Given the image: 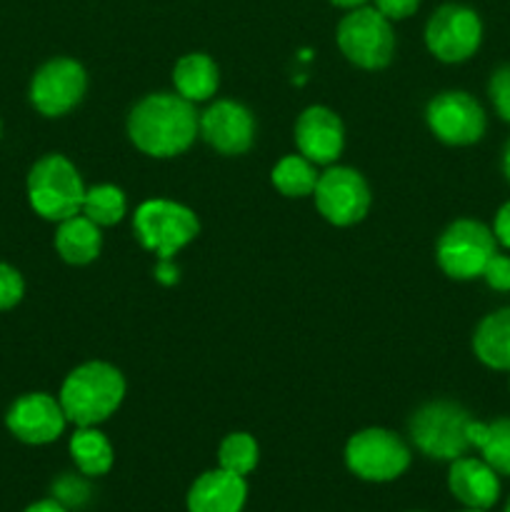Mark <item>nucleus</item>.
<instances>
[{"mask_svg": "<svg viewBox=\"0 0 510 512\" xmlns=\"http://www.w3.org/2000/svg\"><path fill=\"white\" fill-rule=\"evenodd\" d=\"M135 235L140 245L160 260H173L178 250H183L198 235L200 223L195 213L175 200L155 198L145 200L133 218Z\"/></svg>", "mask_w": 510, "mask_h": 512, "instance_id": "39448f33", "label": "nucleus"}, {"mask_svg": "<svg viewBox=\"0 0 510 512\" xmlns=\"http://www.w3.org/2000/svg\"><path fill=\"white\" fill-rule=\"evenodd\" d=\"M483 23L475 10L448 3L430 15L425 25V45L443 63H463L478 50Z\"/></svg>", "mask_w": 510, "mask_h": 512, "instance_id": "9b49d317", "label": "nucleus"}, {"mask_svg": "<svg viewBox=\"0 0 510 512\" xmlns=\"http://www.w3.org/2000/svg\"><path fill=\"white\" fill-rule=\"evenodd\" d=\"M200 135L218 153L240 155L253 145V115L235 100H215L200 115Z\"/></svg>", "mask_w": 510, "mask_h": 512, "instance_id": "4468645a", "label": "nucleus"}, {"mask_svg": "<svg viewBox=\"0 0 510 512\" xmlns=\"http://www.w3.org/2000/svg\"><path fill=\"white\" fill-rule=\"evenodd\" d=\"M295 145L315 165H330L340 158L345 130L338 115L325 105H310L295 123Z\"/></svg>", "mask_w": 510, "mask_h": 512, "instance_id": "2eb2a0df", "label": "nucleus"}, {"mask_svg": "<svg viewBox=\"0 0 510 512\" xmlns=\"http://www.w3.org/2000/svg\"><path fill=\"white\" fill-rule=\"evenodd\" d=\"M125 398V378L115 365L90 360L70 370L60 385V408L75 428H95L120 408Z\"/></svg>", "mask_w": 510, "mask_h": 512, "instance_id": "f03ea898", "label": "nucleus"}, {"mask_svg": "<svg viewBox=\"0 0 510 512\" xmlns=\"http://www.w3.org/2000/svg\"><path fill=\"white\" fill-rule=\"evenodd\" d=\"M200 133L195 105L178 93L145 95L128 115V135L135 148L153 158L185 153Z\"/></svg>", "mask_w": 510, "mask_h": 512, "instance_id": "f257e3e1", "label": "nucleus"}, {"mask_svg": "<svg viewBox=\"0 0 510 512\" xmlns=\"http://www.w3.org/2000/svg\"><path fill=\"white\" fill-rule=\"evenodd\" d=\"M503 170H505V178H508L510 183V140L508 145H505V153H503Z\"/></svg>", "mask_w": 510, "mask_h": 512, "instance_id": "f704fd0d", "label": "nucleus"}, {"mask_svg": "<svg viewBox=\"0 0 510 512\" xmlns=\"http://www.w3.org/2000/svg\"><path fill=\"white\" fill-rule=\"evenodd\" d=\"M155 275H158L160 283H175L178 280V268L175 265H170V260H160L158 268H155Z\"/></svg>", "mask_w": 510, "mask_h": 512, "instance_id": "2f4dec72", "label": "nucleus"}, {"mask_svg": "<svg viewBox=\"0 0 510 512\" xmlns=\"http://www.w3.org/2000/svg\"><path fill=\"white\" fill-rule=\"evenodd\" d=\"M345 465L368 483H390L410 465V450L403 440L385 428H365L345 445Z\"/></svg>", "mask_w": 510, "mask_h": 512, "instance_id": "6e6552de", "label": "nucleus"}, {"mask_svg": "<svg viewBox=\"0 0 510 512\" xmlns=\"http://www.w3.org/2000/svg\"><path fill=\"white\" fill-rule=\"evenodd\" d=\"M420 0H375V8L388 20H403L418 10Z\"/></svg>", "mask_w": 510, "mask_h": 512, "instance_id": "c756f323", "label": "nucleus"}, {"mask_svg": "<svg viewBox=\"0 0 510 512\" xmlns=\"http://www.w3.org/2000/svg\"><path fill=\"white\" fill-rule=\"evenodd\" d=\"M483 278H485V283H488L493 290L508 293V290H510V258H508V255L495 253L493 258L488 260V265H485Z\"/></svg>", "mask_w": 510, "mask_h": 512, "instance_id": "c85d7f7f", "label": "nucleus"}, {"mask_svg": "<svg viewBox=\"0 0 510 512\" xmlns=\"http://www.w3.org/2000/svg\"><path fill=\"white\" fill-rule=\"evenodd\" d=\"M470 445L480 450L485 463L498 475L510 478V418H498L493 423L473 420L468 428Z\"/></svg>", "mask_w": 510, "mask_h": 512, "instance_id": "412c9836", "label": "nucleus"}, {"mask_svg": "<svg viewBox=\"0 0 510 512\" xmlns=\"http://www.w3.org/2000/svg\"><path fill=\"white\" fill-rule=\"evenodd\" d=\"M65 418L60 400L48 393H25L5 413L10 435L25 445H48L63 435Z\"/></svg>", "mask_w": 510, "mask_h": 512, "instance_id": "ddd939ff", "label": "nucleus"}, {"mask_svg": "<svg viewBox=\"0 0 510 512\" xmlns=\"http://www.w3.org/2000/svg\"><path fill=\"white\" fill-rule=\"evenodd\" d=\"M70 458L88 478H100L113 468V445L98 428H78L70 438Z\"/></svg>", "mask_w": 510, "mask_h": 512, "instance_id": "4be33fe9", "label": "nucleus"}, {"mask_svg": "<svg viewBox=\"0 0 510 512\" xmlns=\"http://www.w3.org/2000/svg\"><path fill=\"white\" fill-rule=\"evenodd\" d=\"M493 235L500 245H505V248L510 250V200L498 210V215H495Z\"/></svg>", "mask_w": 510, "mask_h": 512, "instance_id": "7c9ffc66", "label": "nucleus"}, {"mask_svg": "<svg viewBox=\"0 0 510 512\" xmlns=\"http://www.w3.org/2000/svg\"><path fill=\"white\" fill-rule=\"evenodd\" d=\"M315 208L338 228L360 223L370 210V188L363 175L345 165L328 168L315 185Z\"/></svg>", "mask_w": 510, "mask_h": 512, "instance_id": "9d476101", "label": "nucleus"}, {"mask_svg": "<svg viewBox=\"0 0 510 512\" xmlns=\"http://www.w3.org/2000/svg\"><path fill=\"white\" fill-rule=\"evenodd\" d=\"M460 512H485V510H480V508H465V510H460Z\"/></svg>", "mask_w": 510, "mask_h": 512, "instance_id": "c9c22d12", "label": "nucleus"}, {"mask_svg": "<svg viewBox=\"0 0 510 512\" xmlns=\"http://www.w3.org/2000/svg\"><path fill=\"white\" fill-rule=\"evenodd\" d=\"M490 100H493L495 110L505 123H510V65H500L488 83Z\"/></svg>", "mask_w": 510, "mask_h": 512, "instance_id": "bb28decb", "label": "nucleus"}, {"mask_svg": "<svg viewBox=\"0 0 510 512\" xmlns=\"http://www.w3.org/2000/svg\"><path fill=\"white\" fill-rule=\"evenodd\" d=\"M248 485L243 475L215 468L200 475L188 490V512H243Z\"/></svg>", "mask_w": 510, "mask_h": 512, "instance_id": "dca6fc26", "label": "nucleus"}, {"mask_svg": "<svg viewBox=\"0 0 510 512\" xmlns=\"http://www.w3.org/2000/svg\"><path fill=\"white\" fill-rule=\"evenodd\" d=\"M25 295V280L13 265L0 263V313L15 308Z\"/></svg>", "mask_w": 510, "mask_h": 512, "instance_id": "a878e982", "label": "nucleus"}, {"mask_svg": "<svg viewBox=\"0 0 510 512\" xmlns=\"http://www.w3.org/2000/svg\"><path fill=\"white\" fill-rule=\"evenodd\" d=\"M338 45L345 58L365 70H380L395 53L390 20L378 8H353L338 25Z\"/></svg>", "mask_w": 510, "mask_h": 512, "instance_id": "0eeeda50", "label": "nucleus"}, {"mask_svg": "<svg viewBox=\"0 0 510 512\" xmlns=\"http://www.w3.org/2000/svg\"><path fill=\"white\" fill-rule=\"evenodd\" d=\"M0 135H3V120H0Z\"/></svg>", "mask_w": 510, "mask_h": 512, "instance_id": "4c0bfd02", "label": "nucleus"}, {"mask_svg": "<svg viewBox=\"0 0 510 512\" xmlns=\"http://www.w3.org/2000/svg\"><path fill=\"white\" fill-rule=\"evenodd\" d=\"M125 210H128V200H125L123 190L118 185L103 183L85 190L83 210L80 213L88 215L100 228H108V225L120 223L125 218Z\"/></svg>", "mask_w": 510, "mask_h": 512, "instance_id": "b1692460", "label": "nucleus"}, {"mask_svg": "<svg viewBox=\"0 0 510 512\" xmlns=\"http://www.w3.org/2000/svg\"><path fill=\"white\" fill-rule=\"evenodd\" d=\"M505 512H510V498H508V503H505Z\"/></svg>", "mask_w": 510, "mask_h": 512, "instance_id": "e433bc0d", "label": "nucleus"}, {"mask_svg": "<svg viewBox=\"0 0 510 512\" xmlns=\"http://www.w3.org/2000/svg\"><path fill=\"white\" fill-rule=\"evenodd\" d=\"M473 423L470 413L450 400H435L415 410L408 430L410 440L423 455L433 460H458L468 453L470 445L468 428Z\"/></svg>", "mask_w": 510, "mask_h": 512, "instance_id": "20e7f679", "label": "nucleus"}, {"mask_svg": "<svg viewBox=\"0 0 510 512\" xmlns=\"http://www.w3.org/2000/svg\"><path fill=\"white\" fill-rule=\"evenodd\" d=\"M330 3H335V5H340V8H360V5H365L368 3V0H330Z\"/></svg>", "mask_w": 510, "mask_h": 512, "instance_id": "72a5a7b5", "label": "nucleus"}, {"mask_svg": "<svg viewBox=\"0 0 510 512\" xmlns=\"http://www.w3.org/2000/svg\"><path fill=\"white\" fill-rule=\"evenodd\" d=\"M260 450L255 443L253 435L248 433H230L225 435L223 443L218 448V463L223 470H230L235 475H248L253 473L258 465Z\"/></svg>", "mask_w": 510, "mask_h": 512, "instance_id": "393cba45", "label": "nucleus"}, {"mask_svg": "<svg viewBox=\"0 0 510 512\" xmlns=\"http://www.w3.org/2000/svg\"><path fill=\"white\" fill-rule=\"evenodd\" d=\"M425 120L435 138L448 145H473L485 133V110L463 90L435 95L425 110Z\"/></svg>", "mask_w": 510, "mask_h": 512, "instance_id": "f8f14e48", "label": "nucleus"}, {"mask_svg": "<svg viewBox=\"0 0 510 512\" xmlns=\"http://www.w3.org/2000/svg\"><path fill=\"white\" fill-rule=\"evenodd\" d=\"M448 488L465 508L488 510L500 498L498 473L485 460L465 458V455L450 463Z\"/></svg>", "mask_w": 510, "mask_h": 512, "instance_id": "f3484780", "label": "nucleus"}, {"mask_svg": "<svg viewBox=\"0 0 510 512\" xmlns=\"http://www.w3.org/2000/svg\"><path fill=\"white\" fill-rule=\"evenodd\" d=\"M53 500H58L63 508H80L88 500V485L75 475H63L53 485Z\"/></svg>", "mask_w": 510, "mask_h": 512, "instance_id": "cd10ccee", "label": "nucleus"}, {"mask_svg": "<svg viewBox=\"0 0 510 512\" xmlns=\"http://www.w3.org/2000/svg\"><path fill=\"white\" fill-rule=\"evenodd\" d=\"M473 350L483 365L510 370V308L485 315L473 335Z\"/></svg>", "mask_w": 510, "mask_h": 512, "instance_id": "aec40b11", "label": "nucleus"}, {"mask_svg": "<svg viewBox=\"0 0 510 512\" xmlns=\"http://www.w3.org/2000/svg\"><path fill=\"white\" fill-rule=\"evenodd\" d=\"M218 83V65L205 53L183 55L173 68L175 93L183 95L190 103H203V100L213 98L215 90H218Z\"/></svg>", "mask_w": 510, "mask_h": 512, "instance_id": "6ab92c4d", "label": "nucleus"}, {"mask_svg": "<svg viewBox=\"0 0 510 512\" xmlns=\"http://www.w3.org/2000/svg\"><path fill=\"white\" fill-rule=\"evenodd\" d=\"M85 185L65 155L48 153L28 173L30 208L50 223H63L83 210Z\"/></svg>", "mask_w": 510, "mask_h": 512, "instance_id": "7ed1b4c3", "label": "nucleus"}, {"mask_svg": "<svg viewBox=\"0 0 510 512\" xmlns=\"http://www.w3.org/2000/svg\"><path fill=\"white\" fill-rule=\"evenodd\" d=\"M278 193L288 198H305L315 193L320 175L315 173V163H310L305 155H285L270 173Z\"/></svg>", "mask_w": 510, "mask_h": 512, "instance_id": "5701e85b", "label": "nucleus"}, {"mask_svg": "<svg viewBox=\"0 0 510 512\" xmlns=\"http://www.w3.org/2000/svg\"><path fill=\"white\" fill-rule=\"evenodd\" d=\"M88 90L85 68L73 58H53L35 70L30 80V103L45 118H60L83 100Z\"/></svg>", "mask_w": 510, "mask_h": 512, "instance_id": "1a4fd4ad", "label": "nucleus"}, {"mask_svg": "<svg viewBox=\"0 0 510 512\" xmlns=\"http://www.w3.org/2000/svg\"><path fill=\"white\" fill-rule=\"evenodd\" d=\"M23 512H68V508H63L58 500L48 498V500H38V503L28 505V508H25Z\"/></svg>", "mask_w": 510, "mask_h": 512, "instance_id": "473e14b6", "label": "nucleus"}, {"mask_svg": "<svg viewBox=\"0 0 510 512\" xmlns=\"http://www.w3.org/2000/svg\"><path fill=\"white\" fill-rule=\"evenodd\" d=\"M103 235L100 225H95L88 215L78 213L73 218L58 223L55 233V250L70 265H88L100 255Z\"/></svg>", "mask_w": 510, "mask_h": 512, "instance_id": "a211bd4d", "label": "nucleus"}, {"mask_svg": "<svg viewBox=\"0 0 510 512\" xmlns=\"http://www.w3.org/2000/svg\"><path fill=\"white\" fill-rule=\"evenodd\" d=\"M498 253L495 235L480 220H455L438 238L435 258L440 270L453 280L480 278L488 260Z\"/></svg>", "mask_w": 510, "mask_h": 512, "instance_id": "423d86ee", "label": "nucleus"}]
</instances>
